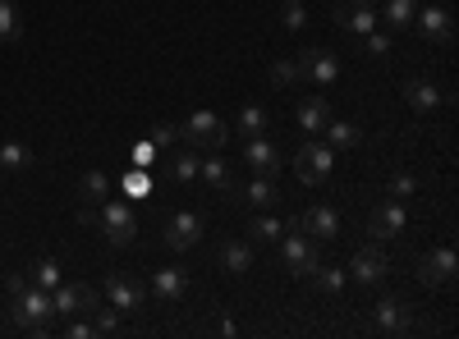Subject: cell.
<instances>
[{"label": "cell", "instance_id": "cell-1", "mask_svg": "<svg viewBox=\"0 0 459 339\" xmlns=\"http://www.w3.org/2000/svg\"><path fill=\"white\" fill-rule=\"evenodd\" d=\"M276 243H281V267H285L294 280H308V275L322 267V248H317V239H313V234H303L299 225H290V230H285Z\"/></svg>", "mask_w": 459, "mask_h": 339}, {"label": "cell", "instance_id": "cell-2", "mask_svg": "<svg viewBox=\"0 0 459 339\" xmlns=\"http://www.w3.org/2000/svg\"><path fill=\"white\" fill-rule=\"evenodd\" d=\"M92 230H97L110 248H129V243L138 239V216H134V207H129L125 198H110V202L97 207V225H92Z\"/></svg>", "mask_w": 459, "mask_h": 339}, {"label": "cell", "instance_id": "cell-3", "mask_svg": "<svg viewBox=\"0 0 459 339\" xmlns=\"http://www.w3.org/2000/svg\"><path fill=\"white\" fill-rule=\"evenodd\" d=\"M10 317H14V326H19V330L42 335V330H47V321L56 317V303H51V293H47V289L28 284V289L10 293Z\"/></svg>", "mask_w": 459, "mask_h": 339}, {"label": "cell", "instance_id": "cell-4", "mask_svg": "<svg viewBox=\"0 0 459 339\" xmlns=\"http://www.w3.org/2000/svg\"><path fill=\"white\" fill-rule=\"evenodd\" d=\"M179 138L188 147H198V152H221L230 142V124L216 115V110H198V115H188V124L179 129Z\"/></svg>", "mask_w": 459, "mask_h": 339}, {"label": "cell", "instance_id": "cell-5", "mask_svg": "<svg viewBox=\"0 0 459 339\" xmlns=\"http://www.w3.org/2000/svg\"><path fill=\"white\" fill-rule=\"evenodd\" d=\"M350 280H354L359 289H377V284H386V280H391V257L381 252L377 239L350 257Z\"/></svg>", "mask_w": 459, "mask_h": 339}, {"label": "cell", "instance_id": "cell-6", "mask_svg": "<svg viewBox=\"0 0 459 339\" xmlns=\"http://www.w3.org/2000/svg\"><path fill=\"white\" fill-rule=\"evenodd\" d=\"M294 64H299V83L331 88V83L340 79V60H335V51H322V47H299Z\"/></svg>", "mask_w": 459, "mask_h": 339}, {"label": "cell", "instance_id": "cell-7", "mask_svg": "<svg viewBox=\"0 0 459 339\" xmlns=\"http://www.w3.org/2000/svg\"><path fill=\"white\" fill-rule=\"evenodd\" d=\"M207 234V220L198 211H175L166 225H161V243L175 248V252H188V248H198Z\"/></svg>", "mask_w": 459, "mask_h": 339}, {"label": "cell", "instance_id": "cell-8", "mask_svg": "<svg viewBox=\"0 0 459 339\" xmlns=\"http://www.w3.org/2000/svg\"><path fill=\"white\" fill-rule=\"evenodd\" d=\"M331 165H335V152L326 142H317V138H308L299 147V157H294V174H299V183H322V179H331Z\"/></svg>", "mask_w": 459, "mask_h": 339}, {"label": "cell", "instance_id": "cell-9", "mask_svg": "<svg viewBox=\"0 0 459 339\" xmlns=\"http://www.w3.org/2000/svg\"><path fill=\"white\" fill-rule=\"evenodd\" d=\"M455 271H459V257H455L450 243L432 248L428 257H418V284H423V289H446L455 280Z\"/></svg>", "mask_w": 459, "mask_h": 339}, {"label": "cell", "instance_id": "cell-10", "mask_svg": "<svg viewBox=\"0 0 459 339\" xmlns=\"http://www.w3.org/2000/svg\"><path fill=\"white\" fill-rule=\"evenodd\" d=\"M51 303H56L60 317H79V312L92 317L97 303H101V293H97L92 284H65V280H60V284L51 289Z\"/></svg>", "mask_w": 459, "mask_h": 339}, {"label": "cell", "instance_id": "cell-11", "mask_svg": "<svg viewBox=\"0 0 459 339\" xmlns=\"http://www.w3.org/2000/svg\"><path fill=\"white\" fill-rule=\"evenodd\" d=\"M404 225H409V211H404V202H381L372 216H368V234L377 239V243H391L395 234H404Z\"/></svg>", "mask_w": 459, "mask_h": 339}, {"label": "cell", "instance_id": "cell-12", "mask_svg": "<svg viewBox=\"0 0 459 339\" xmlns=\"http://www.w3.org/2000/svg\"><path fill=\"white\" fill-rule=\"evenodd\" d=\"M413 23H418V32H423V42H432V47H450V42H455V14H450L446 5L418 10Z\"/></svg>", "mask_w": 459, "mask_h": 339}, {"label": "cell", "instance_id": "cell-13", "mask_svg": "<svg viewBox=\"0 0 459 339\" xmlns=\"http://www.w3.org/2000/svg\"><path fill=\"white\" fill-rule=\"evenodd\" d=\"M244 161H248V170H257V174H281L285 170V152H281V147L272 142V138H244Z\"/></svg>", "mask_w": 459, "mask_h": 339}, {"label": "cell", "instance_id": "cell-14", "mask_svg": "<svg viewBox=\"0 0 459 339\" xmlns=\"http://www.w3.org/2000/svg\"><path fill=\"white\" fill-rule=\"evenodd\" d=\"M101 293H106V303L120 312V317L138 312V308H143V298H147V289H143L134 275H110V280L101 284Z\"/></svg>", "mask_w": 459, "mask_h": 339}, {"label": "cell", "instance_id": "cell-15", "mask_svg": "<svg viewBox=\"0 0 459 339\" xmlns=\"http://www.w3.org/2000/svg\"><path fill=\"white\" fill-rule=\"evenodd\" d=\"M409 298H400V293H386L381 303L372 308V330L377 335H400V330H409Z\"/></svg>", "mask_w": 459, "mask_h": 339}, {"label": "cell", "instance_id": "cell-16", "mask_svg": "<svg viewBox=\"0 0 459 339\" xmlns=\"http://www.w3.org/2000/svg\"><path fill=\"white\" fill-rule=\"evenodd\" d=\"M152 298H157V303H166V308L184 303V298H188V271H184V267L152 271Z\"/></svg>", "mask_w": 459, "mask_h": 339}, {"label": "cell", "instance_id": "cell-17", "mask_svg": "<svg viewBox=\"0 0 459 339\" xmlns=\"http://www.w3.org/2000/svg\"><path fill=\"white\" fill-rule=\"evenodd\" d=\"M299 230L303 234H313V239H322V243H331V239H340V211L335 207H326V202H317V207H308L299 220Z\"/></svg>", "mask_w": 459, "mask_h": 339}, {"label": "cell", "instance_id": "cell-18", "mask_svg": "<svg viewBox=\"0 0 459 339\" xmlns=\"http://www.w3.org/2000/svg\"><path fill=\"white\" fill-rule=\"evenodd\" d=\"M335 23L344 28V32H372L381 19H377V5H372V0H340V5H335Z\"/></svg>", "mask_w": 459, "mask_h": 339}, {"label": "cell", "instance_id": "cell-19", "mask_svg": "<svg viewBox=\"0 0 459 339\" xmlns=\"http://www.w3.org/2000/svg\"><path fill=\"white\" fill-rule=\"evenodd\" d=\"M198 179H203V183H212L216 193H225L230 202H235V193H239V183H235V170H230V161H225L221 152H203Z\"/></svg>", "mask_w": 459, "mask_h": 339}, {"label": "cell", "instance_id": "cell-20", "mask_svg": "<svg viewBox=\"0 0 459 339\" xmlns=\"http://www.w3.org/2000/svg\"><path fill=\"white\" fill-rule=\"evenodd\" d=\"M404 101H409L413 115H437V110L446 106V92L432 79H409L404 83Z\"/></svg>", "mask_w": 459, "mask_h": 339}, {"label": "cell", "instance_id": "cell-21", "mask_svg": "<svg viewBox=\"0 0 459 339\" xmlns=\"http://www.w3.org/2000/svg\"><path fill=\"white\" fill-rule=\"evenodd\" d=\"M216 261H221L225 275H248L253 271V243L248 239H221Z\"/></svg>", "mask_w": 459, "mask_h": 339}, {"label": "cell", "instance_id": "cell-22", "mask_svg": "<svg viewBox=\"0 0 459 339\" xmlns=\"http://www.w3.org/2000/svg\"><path fill=\"white\" fill-rule=\"evenodd\" d=\"M235 202H248V207H257V211H272V207H281V188H276L272 174H262V179H248V183L239 188Z\"/></svg>", "mask_w": 459, "mask_h": 339}, {"label": "cell", "instance_id": "cell-23", "mask_svg": "<svg viewBox=\"0 0 459 339\" xmlns=\"http://www.w3.org/2000/svg\"><path fill=\"white\" fill-rule=\"evenodd\" d=\"M326 120H331V101L326 97H303L299 110H294V124L308 133V138H317L326 129Z\"/></svg>", "mask_w": 459, "mask_h": 339}, {"label": "cell", "instance_id": "cell-24", "mask_svg": "<svg viewBox=\"0 0 459 339\" xmlns=\"http://www.w3.org/2000/svg\"><path fill=\"white\" fill-rule=\"evenodd\" d=\"M322 133H326V147H331V152H350V147H359V138H363V133H359V124L335 120V115L326 120V129H322Z\"/></svg>", "mask_w": 459, "mask_h": 339}, {"label": "cell", "instance_id": "cell-25", "mask_svg": "<svg viewBox=\"0 0 459 339\" xmlns=\"http://www.w3.org/2000/svg\"><path fill=\"white\" fill-rule=\"evenodd\" d=\"M413 14H418V0H386V10H381L377 19L386 23L391 32H400V28H409V23H413Z\"/></svg>", "mask_w": 459, "mask_h": 339}, {"label": "cell", "instance_id": "cell-26", "mask_svg": "<svg viewBox=\"0 0 459 339\" xmlns=\"http://www.w3.org/2000/svg\"><path fill=\"white\" fill-rule=\"evenodd\" d=\"M106 193H110V179H106L101 170H88V174L79 179V202H83V207H101Z\"/></svg>", "mask_w": 459, "mask_h": 339}, {"label": "cell", "instance_id": "cell-27", "mask_svg": "<svg viewBox=\"0 0 459 339\" xmlns=\"http://www.w3.org/2000/svg\"><path fill=\"white\" fill-rule=\"evenodd\" d=\"M170 165H175V179L179 183H194L198 179V165H203V152H198V147H179V152L170 157Z\"/></svg>", "mask_w": 459, "mask_h": 339}, {"label": "cell", "instance_id": "cell-28", "mask_svg": "<svg viewBox=\"0 0 459 339\" xmlns=\"http://www.w3.org/2000/svg\"><path fill=\"white\" fill-rule=\"evenodd\" d=\"M23 37V19H19V5L14 0H0V42L5 47H14Z\"/></svg>", "mask_w": 459, "mask_h": 339}, {"label": "cell", "instance_id": "cell-29", "mask_svg": "<svg viewBox=\"0 0 459 339\" xmlns=\"http://www.w3.org/2000/svg\"><path fill=\"white\" fill-rule=\"evenodd\" d=\"M281 234H285V220H276V216L248 220V243H276Z\"/></svg>", "mask_w": 459, "mask_h": 339}, {"label": "cell", "instance_id": "cell-30", "mask_svg": "<svg viewBox=\"0 0 459 339\" xmlns=\"http://www.w3.org/2000/svg\"><path fill=\"white\" fill-rule=\"evenodd\" d=\"M322 293H331V298H340L344 293V284H350V271H340V267H317L313 275H308Z\"/></svg>", "mask_w": 459, "mask_h": 339}, {"label": "cell", "instance_id": "cell-31", "mask_svg": "<svg viewBox=\"0 0 459 339\" xmlns=\"http://www.w3.org/2000/svg\"><path fill=\"white\" fill-rule=\"evenodd\" d=\"M28 280H32L37 289H47V293H51V289H56V284L65 280V275H60V261H51V257H42V261H37V267L28 271Z\"/></svg>", "mask_w": 459, "mask_h": 339}, {"label": "cell", "instance_id": "cell-32", "mask_svg": "<svg viewBox=\"0 0 459 339\" xmlns=\"http://www.w3.org/2000/svg\"><path fill=\"white\" fill-rule=\"evenodd\" d=\"M266 124H272V115H266L262 106H244V110H239V133H244V138L266 133Z\"/></svg>", "mask_w": 459, "mask_h": 339}, {"label": "cell", "instance_id": "cell-33", "mask_svg": "<svg viewBox=\"0 0 459 339\" xmlns=\"http://www.w3.org/2000/svg\"><path fill=\"white\" fill-rule=\"evenodd\" d=\"M32 165V152L23 142H0V170H28Z\"/></svg>", "mask_w": 459, "mask_h": 339}, {"label": "cell", "instance_id": "cell-34", "mask_svg": "<svg viewBox=\"0 0 459 339\" xmlns=\"http://www.w3.org/2000/svg\"><path fill=\"white\" fill-rule=\"evenodd\" d=\"M272 88H281V92L285 88H299V64L294 60H276L272 64Z\"/></svg>", "mask_w": 459, "mask_h": 339}, {"label": "cell", "instance_id": "cell-35", "mask_svg": "<svg viewBox=\"0 0 459 339\" xmlns=\"http://www.w3.org/2000/svg\"><path fill=\"white\" fill-rule=\"evenodd\" d=\"M92 330H97V335H115V330H120V312H115L110 303H97V312H92Z\"/></svg>", "mask_w": 459, "mask_h": 339}, {"label": "cell", "instance_id": "cell-36", "mask_svg": "<svg viewBox=\"0 0 459 339\" xmlns=\"http://www.w3.org/2000/svg\"><path fill=\"white\" fill-rule=\"evenodd\" d=\"M363 47H368L372 60H381V55L391 51V28H372V32H363Z\"/></svg>", "mask_w": 459, "mask_h": 339}, {"label": "cell", "instance_id": "cell-37", "mask_svg": "<svg viewBox=\"0 0 459 339\" xmlns=\"http://www.w3.org/2000/svg\"><path fill=\"white\" fill-rule=\"evenodd\" d=\"M413 193H418V179H413L409 170L391 174V198H395V202H404V198H413Z\"/></svg>", "mask_w": 459, "mask_h": 339}, {"label": "cell", "instance_id": "cell-38", "mask_svg": "<svg viewBox=\"0 0 459 339\" xmlns=\"http://www.w3.org/2000/svg\"><path fill=\"white\" fill-rule=\"evenodd\" d=\"M281 19H285L290 32H299L303 23H308V10H303V0H285V14H281Z\"/></svg>", "mask_w": 459, "mask_h": 339}, {"label": "cell", "instance_id": "cell-39", "mask_svg": "<svg viewBox=\"0 0 459 339\" xmlns=\"http://www.w3.org/2000/svg\"><path fill=\"white\" fill-rule=\"evenodd\" d=\"M125 193H129V198H143V193H147V174H143V165H138L134 174H125Z\"/></svg>", "mask_w": 459, "mask_h": 339}, {"label": "cell", "instance_id": "cell-40", "mask_svg": "<svg viewBox=\"0 0 459 339\" xmlns=\"http://www.w3.org/2000/svg\"><path fill=\"white\" fill-rule=\"evenodd\" d=\"M170 142H175V129H170V124L152 129V147H170Z\"/></svg>", "mask_w": 459, "mask_h": 339}, {"label": "cell", "instance_id": "cell-41", "mask_svg": "<svg viewBox=\"0 0 459 339\" xmlns=\"http://www.w3.org/2000/svg\"><path fill=\"white\" fill-rule=\"evenodd\" d=\"M134 161H138V165H152V138L134 147Z\"/></svg>", "mask_w": 459, "mask_h": 339}, {"label": "cell", "instance_id": "cell-42", "mask_svg": "<svg viewBox=\"0 0 459 339\" xmlns=\"http://www.w3.org/2000/svg\"><path fill=\"white\" fill-rule=\"evenodd\" d=\"M88 335H97L92 321H74V326H69V339H88Z\"/></svg>", "mask_w": 459, "mask_h": 339}, {"label": "cell", "instance_id": "cell-43", "mask_svg": "<svg viewBox=\"0 0 459 339\" xmlns=\"http://www.w3.org/2000/svg\"><path fill=\"white\" fill-rule=\"evenodd\" d=\"M28 284H32L28 275H10V280H5V289H10V293H19V289H28Z\"/></svg>", "mask_w": 459, "mask_h": 339}, {"label": "cell", "instance_id": "cell-44", "mask_svg": "<svg viewBox=\"0 0 459 339\" xmlns=\"http://www.w3.org/2000/svg\"><path fill=\"white\" fill-rule=\"evenodd\" d=\"M0 183H5V170H0Z\"/></svg>", "mask_w": 459, "mask_h": 339}]
</instances>
